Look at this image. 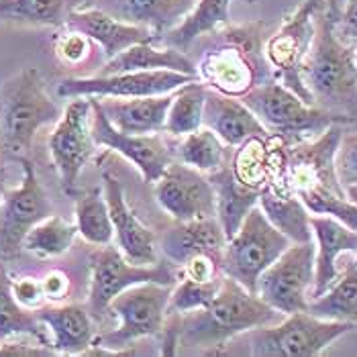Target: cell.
<instances>
[{"label":"cell","mask_w":357,"mask_h":357,"mask_svg":"<svg viewBox=\"0 0 357 357\" xmlns=\"http://www.w3.org/2000/svg\"><path fill=\"white\" fill-rule=\"evenodd\" d=\"M286 314L278 312L237 280L225 275L219 294L204 308L188 312H167L165 321L178 333V347L208 351L222 347L233 337L257 327L275 325Z\"/></svg>","instance_id":"3957f363"},{"label":"cell","mask_w":357,"mask_h":357,"mask_svg":"<svg viewBox=\"0 0 357 357\" xmlns=\"http://www.w3.org/2000/svg\"><path fill=\"white\" fill-rule=\"evenodd\" d=\"M241 102L248 107L270 135H280L288 143L319 137L331 125L339 123L329 112L306 105L301 96L278 80H268L251 88Z\"/></svg>","instance_id":"52a82bcc"},{"label":"cell","mask_w":357,"mask_h":357,"mask_svg":"<svg viewBox=\"0 0 357 357\" xmlns=\"http://www.w3.org/2000/svg\"><path fill=\"white\" fill-rule=\"evenodd\" d=\"M92 100V137L96 145L109 147L110 151L121 153L137 167L147 184H155L167 165L176 160V153L169 149L165 139L160 133L151 135H131L114 129L105 112L98 109L96 100Z\"/></svg>","instance_id":"e0dca14e"},{"label":"cell","mask_w":357,"mask_h":357,"mask_svg":"<svg viewBox=\"0 0 357 357\" xmlns=\"http://www.w3.org/2000/svg\"><path fill=\"white\" fill-rule=\"evenodd\" d=\"M257 204L264 211V215L268 217V220L278 231H282L292 243L312 241L310 215H308L306 206L301 202V198H296L288 190L266 184L259 190Z\"/></svg>","instance_id":"83f0119b"},{"label":"cell","mask_w":357,"mask_h":357,"mask_svg":"<svg viewBox=\"0 0 357 357\" xmlns=\"http://www.w3.org/2000/svg\"><path fill=\"white\" fill-rule=\"evenodd\" d=\"M312 317L325 321H343L357 325V266H349L347 272L337 278L331 288L319 298L308 301Z\"/></svg>","instance_id":"1f68e13d"},{"label":"cell","mask_w":357,"mask_h":357,"mask_svg":"<svg viewBox=\"0 0 357 357\" xmlns=\"http://www.w3.org/2000/svg\"><path fill=\"white\" fill-rule=\"evenodd\" d=\"M35 314L52 333V349L55 354L82 356L94 343L96 337L94 319L90 317L88 308L80 304L41 306L35 310Z\"/></svg>","instance_id":"d4e9b609"},{"label":"cell","mask_w":357,"mask_h":357,"mask_svg":"<svg viewBox=\"0 0 357 357\" xmlns=\"http://www.w3.org/2000/svg\"><path fill=\"white\" fill-rule=\"evenodd\" d=\"M339 33L351 43V47H354V54H356V63H357V27H349V25H343L341 21H339Z\"/></svg>","instance_id":"f6af8a7d"},{"label":"cell","mask_w":357,"mask_h":357,"mask_svg":"<svg viewBox=\"0 0 357 357\" xmlns=\"http://www.w3.org/2000/svg\"><path fill=\"white\" fill-rule=\"evenodd\" d=\"M4 192H6V167L0 164V200H2Z\"/></svg>","instance_id":"bcb514c9"},{"label":"cell","mask_w":357,"mask_h":357,"mask_svg":"<svg viewBox=\"0 0 357 357\" xmlns=\"http://www.w3.org/2000/svg\"><path fill=\"white\" fill-rule=\"evenodd\" d=\"M202 127L211 129L227 147H237L249 137L270 135L257 116L241 102V98L220 94L208 86L204 94Z\"/></svg>","instance_id":"ffe728a7"},{"label":"cell","mask_w":357,"mask_h":357,"mask_svg":"<svg viewBox=\"0 0 357 357\" xmlns=\"http://www.w3.org/2000/svg\"><path fill=\"white\" fill-rule=\"evenodd\" d=\"M233 176L251 190H261L268 182V137H249L227 158Z\"/></svg>","instance_id":"8d00e7d4"},{"label":"cell","mask_w":357,"mask_h":357,"mask_svg":"<svg viewBox=\"0 0 357 357\" xmlns=\"http://www.w3.org/2000/svg\"><path fill=\"white\" fill-rule=\"evenodd\" d=\"M155 198L174 220L217 217V198L208 176L178 160L155 182Z\"/></svg>","instance_id":"2e32d148"},{"label":"cell","mask_w":357,"mask_h":357,"mask_svg":"<svg viewBox=\"0 0 357 357\" xmlns=\"http://www.w3.org/2000/svg\"><path fill=\"white\" fill-rule=\"evenodd\" d=\"M92 54V41L80 31L63 27V33L55 37V57L68 68L82 66Z\"/></svg>","instance_id":"f35d334b"},{"label":"cell","mask_w":357,"mask_h":357,"mask_svg":"<svg viewBox=\"0 0 357 357\" xmlns=\"http://www.w3.org/2000/svg\"><path fill=\"white\" fill-rule=\"evenodd\" d=\"M92 137V100L76 96L61 112L50 135V153L61 180L63 192L74 196L84 165L94 155Z\"/></svg>","instance_id":"4fadbf2b"},{"label":"cell","mask_w":357,"mask_h":357,"mask_svg":"<svg viewBox=\"0 0 357 357\" xmlns=\"http://www.w3.org/2000/svg\"><path fill=\"white\" fill-rule=\"evenodd\" d=\"M335 167L343 188L357 186V125H351V129L345 125L335 153Z\"/></svg>","instance_id":"ab89813d"},{"label":"cell","mask_w":357,"mask_h":357,"mask_svg":"<svg viewBox=\"0 0 357 357\" xmlns=\"http://www.w3.org/2000/svg\"><path fill=\"white\" fill-rule=\"evenodd\" d=\"M196 78L172 72H123V74H98L92 78H68L57 86L61 98L76 96H114V98H135V96H160L178 90L180 86Z\"/></svg>","instance_id":"9a60e30c"},{"label":"cell","mask_w":357,"mask_h":357,"mask_svg":"<svg viewBox=\"0 0 357 357\" xmlns=\"http://www.w3.org/2000/svg\"><path fill=\"white\" fill-rule=\"evenodd\" d=\"M110 17L151 31L160 41L169 29L180 25L198 0H88Z\"/></svg>","instance_id":"d6986e66"},{"label":"cell","mask_w":357,"mask_h":357,"mask_svg":"<svg viewBox=\"0 0 357 357\" xmlns=\"http://www.w3.org/2000/svg\"><path fill=\"white\" fill-rule=\"evenodd\" d=\"M337 0L314 13V37L303 63V82L312 105L341 125H357V63L351 43L339 33Z\"/></svg>","instance_id":"7a4b0ae2"},{"label":"cell","mask_w":357,"mask_h":357,"mask_svg":"<svg viewBox=\"0 0 357 357\" xmlns=\"http://www.w3.org/2000/svg\"><path fill=\"white\" fill-rule=\"evenodd\" d=\"M208 35V47L196 66L198 80L204 86L241 98L251 88L275 80L264 54L266 39L270 37L264 21L245 25L227 23Z\"/></svg>","instance_id":"277c9868"},{"label":"cell","mask_w":357,"mask_h":357,"mask_svg":"<svg viewBox=\"0 0 357 357\" xmlns=\"http://www.w3.org/2000/svg\"><path fill=\"white\" fill-rule=\"evenodd\" d=\"M172 70L198 80L196 63L188 55L172 45H158L155 41H143L127 47L125 52L114 55L100 70V74H123V72H155Z\"/></svg>","instance_id":"484cf974"},{"label":"cell","mask_w":357,"mask_h":357,"mask_svg":"<svg viewBox=\"0 0 357 357\" xmlns=\"http://www.w3.org/2000/svg\"><path fill=\"white\" fill-rule=\"evenodd\" d=\"M41 290L45 301L50 303H61L72 292V280L63 270H50L41 278Z\"/></svg>","instance_id":"7bdbcfd3"},{"label":"cell","mask_w":357,"mask_h":357,"mask_svg":"<svg viewBox=\"0 0 357 357\" xmlns=\"http://www.w3.org/2000/svg\"><path fill=\"white\" fill-rule=\"evenodd\" d=\"M84 0H0V21L29 27L63 29Z\"/></svg>","instance_id":"4dcf8cb0"},{"label":"cell","mask_w":357,"mask_h":357,"mask_svg":"<svg viewBox=\"0 0 357 357\" xmlns=\"http://www.w3.org/2000/svg\"><path fill=\"white\" fill-rule=\"evenodd\" d=\"M345 192H347V196H349V200H351V202H356V204H357V186H347V188H345ZM354 264L357 266V257H356V261H354Z\"/></svg>","instance_id":"7dc6e473"},{"label":"cell","mask_w":357,"mask_h":357,"mask_svg":"<svg viewBox=\"0 0 357 357\" xmlns=\"http://www.w3.org/2000/svg\"><path fill=\"white\" fill-rule=\"evenodd\" d=\"M13 337H31L37 343L52 347L47 327L35 314V310H29L19 304L10 288V278L0 266V345Z\"/></svg>","instance_id":"f546056e"},{"label":"cell","mask_w":357,"mask_h":357,"mask_svg":"<svg viewBox=\"0 0 357 357\" xmlns=\"http://www.w3.org/2000/svg\"><path fill=\"white\" fill-rule=\"evenodd\" d=\"M206 86L200 80L180 86L172 92V105L165 116L164 133L172 137H184L202 127V109H204Z\"/></svg>","instance_id":"836d02e7"},{"label":"cell","mask_w":357,"mask_h":357,"mask_svg":"<svg viewBox=\"0 0 357 357\" xmlns=\"http://www.w3.org/2000/svg\"><path fill=\"white\" fill-rule=\"evenodd\" d=\"M23 167L21 186L6 190L0 200V257H17L27 233L43 219L54 215L52 200L43 190L35 165L29 158L17 160Z\"/></svg>","instance_id":"5bb4252c"},{"label":"cell","mask_w":357,"mask_h":357,"mask_svg":"<svg viewBox=\"0 0 357 357\" xmlns=\"http://www.w3.org/2000/svg\"><path fill=\"white\" fill-rule=\"evenodd\" d=\"M225 245L227 237L217 217L176 220L160 239L164 255L176 266H182L196 253H211L222 259Z\"/></svg>","instance_id":"cb8c5ba5"},{"label":"cell","mask_w":357,"mask_h":357,"mask_svg":"<svg viewBox=\"0 0 357 357\" xmlns=\"http://www.w3.org/2000/svg\"><path fill=\"white\" fill-rule=\"evenodd\" d=\"M341 23L349 27H357V0L345 2V8L341 10Z\"/></svg>","instance_id":"ee69618b"},{"label":"cell","mask_w":357,"mask_h":357,"mask_svg":"<svg viewBox=\"0 0 357 357\" xmlns=\"http://www.w3.org/2000/svg\"><path fill=\"white\" fill-rule=\"evenodd\" d=\"M172 296V286L158 282L135 284L109 304V312L119 319V327L94 337L82 356H129L127 347L143 337L162 335Z\"/></svg>","instance_id":"8992f818"},{"label":"cell","mask_w":357,"mask_h":357,"mask_svg":"<svg viewBox=\"0 0 357 357\" xmlns=\"http://www.w3.org/2000/svg\"><path fill=\"white\" fill-rule=\"evenodd\" d=\"M59 107L35 68H25L0 86V158H27L41 127L57 123Z\"/></svg>","instance_id":"5b68a950"},{"label":"cell","mask_w":357,"mask_h":357,"mask_svg":"<svg viewBox=\"0 0 357 357\" xmlns=\"http://www.w3.org/2000/svg\"><path fill=\"white\" fill-rule=\"evenodd\" d=\"M329 2H333V0H329Z\"/></svg>","instance_id":"c3c4849f"},{"label":"cell","mask_w":357,"mask_h":357,"mask_svg":"<svg viewBox=\"0 0 357 357\" xmlns=\"http://www.w3.org/2000/svg\"><path fill=\"white\" fill-rule=\"evenodd\" d=\"M312 235L317 237L314 282L310 301L323 296L337 280V257L345 251L357 253V231L329 215H310Z\"/></svg>","instance_id":"603a6c76"},{"label":"cell","mask_w":357,"mask_h":357,"mask_svg":"<svg viewBox=\"0 0 357 357\" xmlns=\"http://www.w3.org/2000/svg\"><path fill=\"white\" fill-rule=\"evenodd\" d=\"M76 227L90 245H107L114 237L109 204L100 186L76 192Z\"/></svg>","instance_id":"d6a6232c"},{"label":"cell","mask_w":357,"mask_h":357,"mask_svg":"<svg viewBox=\"0 0 357 357\" xmlns=\"http://www.w3.org/2000/svg\"><path fill=\"white\" fill-rule=\"evenodd\" d=\"M90 253V292H88V312L94 323H102L109 312L110 301L123 290L143 284L158 282L164 286H174L178 282V266L167 257L158 259L149 266H139L129 261L119 248L94 245Z\"/></svg>","instance_id":"ba28073f"},{"label":"cell","mask_w":357,"mask_h":357,"mask_svg":"<svg viewBox=\"0 0 357 357\" xmlns=\"http://www.w3.org/2000/svg\"><path fill=\"white\" fill-rule=\"evenodd\" d=\"M10 288H13V294L19 301V304L29 310H37L45 303V296L41 290V280H37V278H31V275L15 278V280H10Z\"/></svg>","instance_id":"b9f144b4"},{"label":"cell","mask_w":357,"mask_h":357,"mask_svg":"<svg viewBox=\"0 0 357 357\" xmlns=\"http://www.w3.org/2000/svg\"><path fill=\"white\" fill-rule=\"evenodd\" d=\"M98 109L105 112L110 125L123 133L151 135L164 133L165 116L172 105V92L160 96H135V98H114V96H92Z\"/></svg>","instance_id":"7402d4cb"},{"label":"cell","mask_w":357,"mask_h":357,"mask_svg":"<svg viewBox=\"0 0 357 357\" xmlns=\"http://www.w3.org/2000/svg\"><path fill=\"white\" fill-rule=\"evenodd\" d=\"M345 125L335 123L319 137L288 143L268 135V182L301 198L312 215H329L357 231V204L339 182L335 153Z\"/></svg>","instance_id":"6da1fadb"},{"label":"cell","mask_w":357,"mask_h":357,"mask_svg":"<svg viewBox=\"0 0 357 357\" xmlns=\"http://www.w3.org/2000/svg\"><path fill=\"white\" fill-rule=\"evenodd\" d=\"M290 243L292 241L268 220L259 204H255L225 245L220 259L222 274L257 294L259 275L290 248Z\"/></svg>","instance_id":"9c48e42d"},{"label":"cell","mask_w":357,"mask_h":357,"mask_svg":"<svg viewBox=\"0 0 357 357\" xmlns=\"http://www.w3.org/2000/svg\"><path fill=\"white\" fill-rule=\"evenodd\" d=\"M222 278H225V274L220 275L219 280H213V282H194V280L180 275L178 286L172 290L167 312H180L182 314L188 310L208 306L213 303V298L219 294Z\"/></svg>","instance_id":"74e56055"},{"label":"cell","mask_w":357,"mask_h":357,"mask_svg":"<svg viewBox=\"0 0 357 357\" xmlns=\"http://www.w3.org/2000/svg\"><path fill=\"white\" fill-rule=\"evenodd\" d=\"M76 235L78 227L74 222L57 215H50L29 231L23 241V249L37 257H59L70 251Z\"/></svg>","instance_id":"d590c367"},{"label":"cell","mask_w":357,"mask_h":357,"mask_svg":"<svg viewBox=\"0 0 357 357\" xmlns=\"http://www.w3.org/2000/svg\"><path fill=\"white\" fill-rule=\"evenodd\" d=\"M208 180L213 184L215 198H217V219H219L220 227L225 231V237L229 241L241 227L245 215L257 204L259 192L245 188L233 176L229 162H225V165L217 172L208 174Z\"/></svg>","instance_id":"4316f807"},{"label":"cell","mask_w":357,"mask_h":357,"mask_svg":"<svg viewBox=\"0 0 357 357\" xmlns=\"http://www.w3.org/2000/svg\"><path fill=\"white\" fill-rule=\"evenodd\" d=\"M63 27L80 31L90 41H94L109 59L135 43L153 41L149 29L123 23L96 6H80L72 10Z\"/></svg>","instance_id":"44dd1931"},{"label":"cell","mask_w":357,"mask_h":357,"mask_svg":"<svg viewBox=\"0 0 357 357\" xmlns=\"http://www.w3.org/2000/svg\"><path fill=\"white\" fill-rule=\"evenodd\" d=\"M233 0H198L192 10L184 17V21L174 29H169L158 41L160 45H172L182 52L192 47L196 39L213 33L215 29L229 23V8ZM249 4L257 0H245Z\"/></svg>","instance_id":"f1b7e54d"},{"label":"cell","mask_w":357,"mask_h":357,"mask_svg":"<svg viewBox=\"0 0 357 357\" xmlns=\"http://www.w3.org/2000/svg\"><path fill=\"white\" fill-rule=\"evenodd\" d=\"M323 4L325 0L301 2V6L284 19L280 29L266 39L264 45V54L275 80L301 96L306 105H312V98L303 82V63L314 37V13Z\"/></svg>","instance_id":"8fae6325"},{"label":"cell","mask_w":357,"mask_h":357,"mask_svg":"<svg viewBox=\"0 0 357 357\" xmlns=\"http://www.w3.org/2000/svg\"><path fill=\"white\" fill-rule=\"evenodd\" d=\"M174 153L178 162L190 165L206 176L220 169L229 158L227 145L206 127H200L192 133L184 135Z\"/></svg>","instance_id":"e575fe53"},{"label":"cell","mask_w":357,"mask_h":357,"mask_svg":"<svg viewBox=\"0 0 357 357\" xmlns=\"http://www.w3.org/2000/svg\"><path fill=\"white\" fill-rule=\"evenodd\" d=\"M314 255L312 241L290 243L274 264L259 275L257 296L282 314L306 312L308 290L314 282Z\"/></svg>","instance_id":"7c38bea8"},{"label":"cell","mask_w":357,"mask_h":357,"mask_svg":"<svg viewBox=\"0 0 357 357\" xmlns=\"http://www.w3.org/2000/svg\"><path fill=\"white\" fill-rule=\"evenodd\" d=\"M102 180H105V198L109 204V215L116 237V248L133 264L139 266L155 264L160 257H158V239L153 231L145 227L131 211L121 180L110 172L102 174Z\"/></svg>","instance_id":"ac0fdd59"},{"label":"cell","mask_w":357,"mask_h":357,"mask_svg":"<svg viewBox=\"0 0 357 357\" xmlns=\"http://www.w3.org/2000/svg\"><path fill=\"white\" fill-rule=\"evenodd\" d=\"M356 327V323L292 312L275 325L248 331L249 354L255 357H314Z\"/></svg>","instance_id":"30bf717a"},{"label":"cell","mask_w":357,"mask_h":357,"mask_svg":"<svg viewBox=\"0 0 357 357\" xmlns=\"http://www.w3.org/2000/svg\"><path fill=\"white\" fill-rule=\"evenodd\" d=\"M180 268H182V278H188L194 282H213L222 275L220 257L211 253H196L188 257Z\"/></svg>","instance_id":"60d3db41"}]
</instances>
